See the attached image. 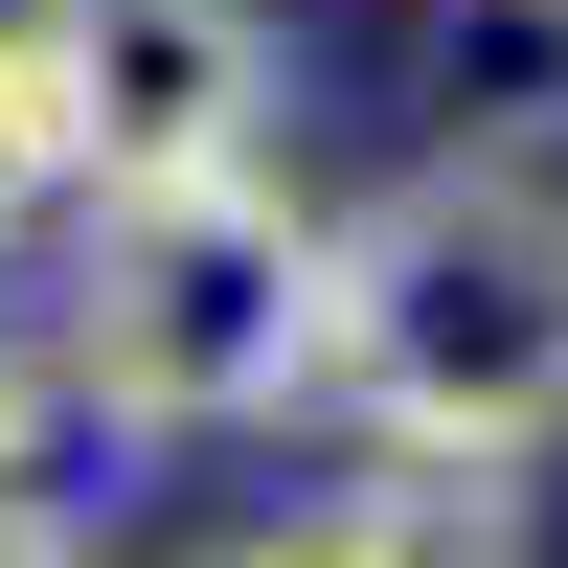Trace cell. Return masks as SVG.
Segmentation results:
<instances>
[{"label":"cell","instance_id":"obj_1","mask_svg":"<svg viewBox=\"0 0 568 568\" xmlns=\"http://www.w3.org/2000/svg\"><path fill=\"white\" fill-rule=\"evenodd\" d=\"M69 364H91V409H114V433H273L296 387H342V227L273 205L251 160L91 182Z\"/></svg>","mask_w":568,"mask_h":568},{"label":"cell","instance_id":"obj_5","mask_svg":"<svg viewBox=\"0 0 568 568\" xmlns=\"http://www.w3.org/2000/svg\"><path fill=\"white\" fill-rule=\"evenodd\" d=\"M69 205V114H45V69H23V23H0V251Z\"/></svg>","mask_w":568,"mask_h":568},{"label":"cell","instance_id":"obj_3","mask_svg":"<svg viewBox=\"0 0 568 568\" xmlns=\"http://www.w3.org/2000/svg\"><path fill=\"white\" fill-rule=\"evenodd\" d=\"M23 69L69 114V182L251 160V114H273V23L251 0H23Z\"/></svg>","mask_w":568,"mask_h":568},{"label":"cell","instance_id":"obj_4","mask_svg":"<svg viewBox=\"0 0 568 568\" xmlns=\"http://www.w3.org/2000/svg\"><path fill=\"white\" fill-rule=\"evenodd\" d=\"M318 546H524V455H455V433H387L342 500H318Z\"/></svg>","mask_w":568,"mask_h":568},{"label":"cell","instance_id":"obj_2","mask_svg":"<svg viewBox=\"0 0 568 568\" xmlns=\"http://www.w3.org/2000/svg\"><path fill=\"white\" fill-rule=\"evenodd\" d=\"M342 409L455 455L568 433V182L546 160H433L342 227Z\"/></svg>","mask_w":568,"mask_h":568}]
</instances>
